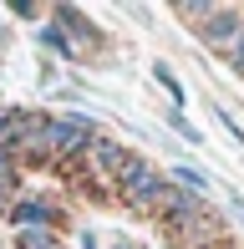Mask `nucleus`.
Returning a JSON list of instances; mask_svg holds the SVG:
<instances>
[{"instance_id": "4", "label": "nucleus", "mask_w": 244, "mask_h": 249, "mask_svg": "<svg viewBox=\"0 0 244 249\" xmlns=\"http://www.w3.org/2000/svg\"><path fill=\"white\" fill-rule=\"evenodd\" d=\"M158 219H163V224H178V229H188V224L204 219V198L188 194V188H168V198L158 203Z\"/></svg>"}, {"instance_id": "11", "label": "nucleus", "mask_w": 244, "mask_h": 249, "mask_svg": "<svg viewBox=\"0 0 244 249\" xmlns=\"http://www.w3.org/2000/svg\"><path fill=\"white\" fill-rule=\"evenodd\" d=\"M168 127H173V132H178V138H183V142H193V148H204V132H198V127H193V122H188V117H183V112H173V107H168Z\"/></svg>"}, {"instance_id": "13", "label": "nucleus", "mask_w": 244, "mask_h": 249, "mask_svg": "<svg viewBox=\"0 0 244 249\" xmlns=\"http://www.w3.org/2000/svg\"><path fill=\"white\" fill-rule=\"evenodd\" d=\"M224 66H229L234 76H244V31H239V41H234V46L224 51Z\"/></svg>"}, {"instance_id": "1", "label": "nucleus", "mask_w": 244, "mask_h": 249, "mask_svg": "<svg viewBox=\"0 0 244 249\" xmlns=\"http://www.w3.org/2000/svg\"><path fill=\"white\" fill-rule=\"evenodd\" d=\"M117 188L127 194V203H132V209H153V213H158V203L168 198L173 178L163 173V168H153L148 158H132V168L117 178Z\"/></svg>"}, {"instance_id": "12", "label": "nucleus", "mask_w": 244, "mask_h": 249, "mask_svg": "<svg viewBox=\"0 0 244 249\" xmlns=\"http://www.w3.org/2000/svg\"><path fill=\"white\" fill-rule=\"evenodd\" d=\"M16 244H20V249H61V244H56V234H46V229H20V234H16Z\"/></svg>"}, {"instance_id": "15", "label": "nucleus", "mask_w": 244, "mask_h": 249, "mask_svg": "<svg viewBox=\"0 0 244 249\" xmlns=\"http://www.w3.org/2000/svg\"><path fill=\"white\" fill-rule=\"evenodd\" d=\"M229 209H234V219L244 224V194H229Z\"/></svg>"}, {"instance_id": "17", "label": "nucleus", "mask_w": 244, "mask_h": 249, "mask_svg": "<svg viewBox=\"0 0 244 249\" xmlns=\"http://www.w3.org/2000/svg\"><path fill=\"white\" fill-rule=\"evenodd\" d=\"M112 249H138V244H127V239H117V244H112Z\"/></svg>"}, {"instance_id": "16", "label": "nucleus", "mask_w": 244, "mask_h": 249, "mask_svg": "<svg viewBox=\"0 0 244 249\" xmlns=\"http://www.w3.org/2000/svg\"><path fill=\"white\" fill-rule=\"evenodd\" d=\"M10 188H20V178L10 183V178H0V209H5V198H10Z\"/></svg>"}, {"instance_id": "6", "label": "nucleus", "mask_w": 244, "mask_h": 249, "mask_svg": "<svg viewBox=\"0 0 244 249\" xmlns=\"http://www.w3.org/2000/svg\"><path fill=\"white\" fill-rule=\"evenodd\" d=\"M10 224H16V234L20 229H56L61 224V213L51 209V203H41V198H20V203H10Z\"/></svg>"}, {"instance_id": "8", "label": "nucleus", "mask_w": 244, "mask_h": 249, "mask_svg": "<svg viewBox=\"0 0 244 249\" xmlns=\"http://www.w3.org/2000/svg\"><path fill=\"white\" fill-rule=\"evenodd\" d=\"M168 178H173V183H183L188 194H198V198L214 188V178H209V173H198L193 163H173V168H168Z\"/></svg>"}, {"instance_id": "10", "label": "nucleus", "mask_w": 244, "mask_h": 249, "mask_svg": "<svg viewBox=\"0 0 244 249\" xmlns=\"http://www.w3.org/2000/svg\"><path fill=\"white\" fill-rule=\"evenodd\" d=\"M36 41H41V46H51L56 56H76V46L61 36V26H41V31H36Z\"/></svg>"}, {"instance_id": "2", "label": "nucleus", "mask_w": 244, "mask_h": 249, "mask_svg": "<svg viewBox=\"0 0 244 249\" xmlns=\"http://www.w3.org/2000/svg\"><path fill=\"white\" fill-rule=\"evenodd\" d=\"M97 138V122L87 112H66V117H46L41 122V148L46 153H82Z\"/></svg>"}, {"instance_id": "9", "label": "nucleus", "mask_w": 244, "mask_h": 249, "mask_svg": "<svg viewBox=\"0 0 244 249\" xmlns=\"http://www.w3.org/2000/svg\"><path fill=\"white\" fill-rule=\"evenodd\" d=\"M153 82L168 92L173 112H183V97H188V92H183V82H178V76H173V66H168V61H153Z\"/></svg>"}, {"instance_id": "7", "label": "nucleus", "mask_w": 244, "mask_h": 249, "mask_svg": "<svg viewBox=\"0 0 244 249\" xmlns=\"http://www.w3.org/2000/svg\"><path fill=\"white\" fill-rule=\"evenodd\" d=\"M51 16L61 20V36L71 41L76 51H82V46H102V31H97L92 20L82 16V10H71V5H56V10H51Z\"/></svg>"}, {"instance_id": "14", "label": "nucleus", "mask_w": 244, "mask_h": 249, "mask_svg": "<svg viewBox=\"0 0 244 249\" xmlns=\"http://www.w3.org/2000/svg\"><path fill=\"white\" fill-rule=\"evenodd\" d=\"M219 122H224V127H229V138H234L239 148H244V122L234 117V112H229V107H219Z\"/></svg>"}, {"instance_id": "5", "label": "nucleus", "mask_w": 244, "mask_h": 249, "mask_svg": "<svg viewBox=\"0 0 244 249\" xmlns=\"http://www.w3.org/2000/svg\"><path fill=\"white\" fill-rule=\"evenodd\" d=\"M87 153H92V163L102 168V173L112 178V183H117V178L127 173V168H132V158H138L132 148H122L117 138H92V142H87Z\"/></svg>"}, {"instance_id": "3", "label": "nucleus", "mask_w": 244, "mask_h": 249, "mask_svg": "<svg viewBox=\"0 0 244 249\" xmlns=\"http://www.w3.org/2000/svg\"><path fill=\"white\" fill-rule=\"evenodd\" d=\"M239 31H244V10H239V5H214L204 20H198V36H204V46H214L219 56H224V51L239 41Z\"/></svg>"}, {"instance_id": "18", "label": "nucleus", "mask_w": 244, "mask_h": 249, "mask_svg": "<svg viewBox=\"0 0 244 249\" xmlns=\"http://www.w3.org/2000/svg\"><path fill=\"white\" fill-rule=\"evenodd\" d=\"M0 46H5V26H0Z\"/></svg>"}]
</instances>
